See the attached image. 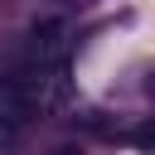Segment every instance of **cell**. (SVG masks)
I'll use <instances>...</instances> for the list:
<instances>
[{"label": "cell", "instance_id": "1", "mask_svg": "<svg viewBox=\"0 0 155 155\" xmlns=\"http://www.w3.org/2000/svg\"><path fill=\"white\" fill-rule=\"evenodd\" d=\"M131 140H136L140 150H155V121H145V126H136V131H131Z\"/></svg>", "mask_w": 155, "mask_h": 155}]
</instances>
